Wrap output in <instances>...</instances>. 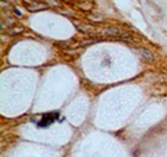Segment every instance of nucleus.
<instances>
[{
	"label": "nucleus",
	"mask_w": 167,
	"mask_h": 157,
	"mask_svg": "<svg viewBox=\"0 0 167 157\" xmlns=\"http://www.w3.org/2000/svg\"><path fill=\"white\" fill-rule=\"evenodd\" d=\"M57 120H60V113L59 111H52V113H43V114L39 117V120L32 121V122H35L36 128L45 130V128H49L52 124H54Z\"/></svg>",
	"instance_id": "obj_1"
},
{
	"label": "nucleus",
	"mask_w": 167,
	"mask_h": 157,
	"mask_svg": "<svg viewBox=\"0 0 167 157\" xmlns=\"http://www.w3.org/2000/svg\"><path fill=\"white\" fill-rule=\"evenodd\" d=\"M28 11H38V10H46L47 9V6L46 4H34V6H27Z\"/></svg>",
	"instance_id": "obj_4"
},
{
	"label": "nucleus",
	"mask_w": 167,
	"mask_h": 157,
	"mask_svg": "<svg viewBox=\"0 0 167 157\" xmlns=\"http://www.w3.org/2000/svg\"><path fill=\"white\" fill-rule=\"evenodd\" d=\"M75 27H77L81 32H95V28L90 27V25H82V24L77 22L75 24Z\"/></svg>",
	"instance_id": "obj_2"
},
{
	"label": "nucleus",
	"mask_w": 167,
	"mask_h": 157,
	"mask_svg": "<svg viewBox=\"0 0 167 157\" xmlns=\"http://www.w3.org/2000/svg\"><path fill=\"white\" fill-rule=\"evenodd\" d=\"M66 1H68V0H66Z\"/></svg>",
	"instance_id": "obj_7"
},
{
	"label": "nucleus",
	"mask_w": 167,
	"mask_h": 157,
	"mask_svg": "<svg viewBox=\"0 0 167 157\" xmlns=\"http://www.w3.org/2000/svg\"><path fill=\"white\" fill-rule=\"evenodd\" d=\"M14 13H15V15L21 17V13H20V10H15V9H14Z\"/></svg>",
	"instance_id": "obj_6"
},
{
	"label": "nucleus",
	"mask_w": 167,
	"mask_h": 157,
	"mask_svg": "<svg viewBox=\"0 0 167 157\" xmlns=\"http://www.w3.org/2000/svg\"><path fill=\"white\" fill-rule=\"evenodd\" d=\"M136 50H138L141 54H142V57H144L145 60H152V59H153L152 53H150L149 50H146V49H142V47H136Z\"/></svg>",
	"instance_id": "obj_3"
},
{
	"label": "nucleus",
	"mask_w": 167,
	"mask_h": 157,
	"mask_svg": "<svg viewBox=\"0 0 167 157\" xmlns=\"http://www.w3.org/2000/svg\"><path fill=\"white\" fill-rule=\"evenodd\" d=\"M24 31V28L23 27H13L9 31L10 35H15V33H21Z\"/></svg>",
	"instance_id": "obj_5"
}]
</instances>
